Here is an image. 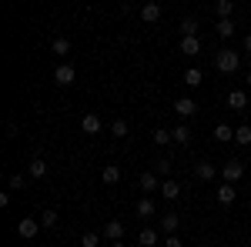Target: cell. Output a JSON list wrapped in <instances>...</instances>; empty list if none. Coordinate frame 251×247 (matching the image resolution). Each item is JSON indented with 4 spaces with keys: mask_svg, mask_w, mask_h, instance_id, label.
<instances>
[{
    "mask_svg": "<svg viewBox=\"0 0 251 247\" xmlns=\"http://www.w3.org/2000/svg\"><path fill=\"white\" fill-rule=\"evenodd\" d=\"M248 187H251V180H248Z\"/></svg>",
    "mask_w": 251,
    "mask_h": 247,
    "instance_id": "74e56055",
    "label": "cell"
},
{
    "mask_svg": "<svg viewBox=\"0 0 251 247\" xmlns=\"http://www.w3.org/2000/svg\"><path fill=\"white\" fill-rule=\"evenodd\" d=\"M218 204H225V207L234 204V184H221L218 187Z\"/></svg>",
    "mask_w": 251,
    "mask_h": 247,
    "instance_id": "d6986e66",
    "label": "cell"
},
{
    "mask_svg": "<svg viewBox=\"0 0 251 247\" xmlns=\"http://www.w3.org/2000/svg\"><path fill=\"white\" fill-rule=\"evenodd\" d=\"M134 210H137V217H154V197L144 194V197L134 204Z\"/></svg>",
    "mask_w": 251,
    "mask_h": 247,
    "instance_id": "5bb4252c",
    "label": "cell"
},
{
    "mask_svg": "<svg viewBox=\"0 0 251 247\" xmlns=\"http://www.w3.org/2000/svg\"><path fill=\"white\" fill-rule=\"evenodd\" d=\"M234 144L238 147H248L251 144V124H238L234 127Z\"/></svg>",
    "mask_w": 251,
    "mask_h": 247,
    "instance_id": "2e32d148",
    "label": "cell"
},
{
    "mask_svg": "<svg viewBox=\"0 0 251 247\" xmlns=\"http://www.w3.org/2000/svg\"><path fill=\"white\" fill-rule=\"evenodd\" d=\"M74 64H67V60H64V64H57V67H54V80H57L60 87H71V84H74Z\"/></svg>",
    "mask_w": 251,
    "mask_h": 247,
    "instance_id": "277c9868",
    "label": "cell"
},
{
    "mask_svg": "<svg viewBox=\"0 0 251 247\" xmlns=\"http://www.w3.org/2000/svg\"><path fill=\"white\" fill-rule=\"evenodd\" d=\"M27 174H30V177H47V160H44V157H34L30 167H27Z\"/></svg>",
    "mask_w": 251,
    "mask_h": 247,
    "instance_id": "cb8c5ba5",
    "label": "cell"
},
{
    "mask_svg": "<svg viewBox=\"0 0 251 247\" xmlns=\"http://www.w3.org/2000/svg\"><path fill=\"white\" fill-rule=\"evenodd\" d=\"M137 244H141V247H154V244H157V230H154V227H141V234H137Z\"/></svg>",
    "mask_w": 251,
    "mask_h": 247,
    "instance_id": "44dd1931",
    "label": "cell"
},
{
    "mask_svg": "<svg viewBox=\"0 0 251 247\" xmlns=\"http://www.w3.org/2000/svg\"><path fill=\"white\" fill-rule=\"evenodd\" d=\"M225 104H228L231 111H245V107H248V90H231V94L225 97Z\"/></svg>",
    "mask_w": 251,
    "mask_h": 247,
    "instance_id": "52a82bcc",
    "label": "cell"
},
{
    "mask_svg": "<svg viewBox=\"0 0 251 247\" xmlns=\"http://www.w3.org/2000/svg\"><path fill=\"white\" fill-rule=\"evenodd\" d=\"M214 14H218V20L231 17V14H234V0H218V3H214Z\"/></svg>",
    "mask_w": 251,
    "mask_h": 247,
    "instance_id": "83f0119b",
    "label": "cell"
},
{
    "mask_svg": "<svg viewBox=\"0 0 251 247\" xmlns=\"http://www.w3.org/2000/svg\"><path fill=\"white\" fill-rule=\"evenodd\" d=\"M161 194H164V201H177L181 197V184L177 180H164L161 184Z\"/></svg>",
    "mask_w": 251,
    "mask_h": 247,
    "instance_id": "ffe728a7",
    "label": "cell"
},
{
    "mask_svg": "<svg viewBox=\"0 0 251 247\" xmlns=\"http://www.w3.org/2000/svg\"><path fill=\"white\" fill-rule=\"evenodd\" d=\"M245 87H248V90H251V70H248V74H245Z\"/></svg>",
    "mask_w": 251,
    "mask_h": 247,
    "instance_id": "d590c367",
    "label": "cell"
},
{
    "mask_svg": "<svg viewBox=\"0 0 251 247\" xmlns=\"http://www.w3.org/2000/svg\"><path fill=\"white\" fill-rule=\"evenodd\" d=\"M214 30H218V37H221V40H231L234 37V20L231 17H221L218 23H214Z\"/></svg>",
    "mask_w": 251,
    "mask_h": 247,
    "instance_id": "4fadbf2b",
    "label": "cell"
},
{
    "mask_svg": "<svg viewBox=\"0 0 251 247\" xmlns=\"http://www.w3.org/2000/svg\"><path fill=\"white\" fill-rule=\"evenodd\" d=\"M198 50H201V40L198 37H181V54L184 57H194Z\"/></svg>",
    "mask_w": 251,
    "mask_h": 247,
    "instance_id": "ac0fdd59",
    "label": "cell"
},
{
    "mask_svg": "<svg viewBox=\"0 0 251 247\" xmlns=\"http://www.w3.org/2000/svg\"><path fill=\"white\" fill-rule=\"evenodd\" d=\"M154 174H157V177L171 174V157H157V160H154Z\"/></svg>",
    "mask_w": 251,
    "mask_h": 247,
    "instance_id": "1f68e13d",
    "label": "cell"
},
{
    "mask_svg": "<svg viewBox=\"0 0 251 247\" xmlns=\"http://www.w3.org/2000/svg\"><path fill=\"white\" fill-rule=\"evenodd\" d=\"M27 187V177H24V174H14V177H10V190H24Z\"/></svg>",
    "mask_w": 251,
    "mask_h": 247,
    "instance_id": "d6a6232c",
    "label": "cell"
},
{
    "mask_svg": "<svg viewBox=\"0 0 251 247\" xmlns=\"http://www.w3.org/2000/svg\"><path fill=\"white\" fill-rule=\"evenodd\" d=\"M214 140H218V144L234 140V127H231V124H214Z\"/></svg>",
    "mask_w": 251,
    "mask_h": 247,
    "instance_id": "9a60e30c",
    "label": "cell"
},
{
    "mask_svg": "<svg viewBox=\"0 0 251 247\" xmlns=\"http://www.w3.org/2000/svg\"><path fill=\"white\" fill-rule=\"evenodd\" d=\"M100 127H104V124H100V117H97V114H84V117H80V131H84V134H100Z\"/></svg>",
    "mask_w": 251,
    "mask_h": 247,
    "instance_id": "7c38bea8",
    "label": "cell"
},
{
    "mask_svg": "<svg viewBox=\"0 0 251 247\" xmlns=\"http://www.w3.org/2000/svg\"><path fill=\"white\" fill-rule=\"evenodd\" d=\"M141 20H144V23H157V20H161V7H157L154 0H148V3L141 7Z\"/></svg>",
    "mask_w": 251,
    "mask_h": 247,
    "instance_id": "9c48e42d",
    "label": "cell"
},
{
    "mask_svg": "<svg viewBox=\"0 0 251 247\" xmlns=\"http://www.w3.org/2000/svg\"><path fill=\"white\" fill-rule=\"evenodd\" d=\"M194 174H198L201 180H214V177H221V174L214 171L211 160H198V164H194Z\"/></svg>",
    "mask_w": 251,
    "mask_h": 247,
    "instance_id": "30bf717a",
    "label": "cell"
},
{
    "mask_svg": "<svg viewBox=\"0 0 251 247\" xmlns=\"http://www.w3.org/2000/svg\"><path fill=\"white\" fill-rule=\"evenodd\" d=\"M177 227H181V217H177L174 210L161 214V221H157V230H164V234H177Z\"/></svg>",
    "mask_w": 251,
    "mask_h": 247,
    "instance_id": "5b68a950",
    "label": "cell"
},
{
    "mask_svg": "<svg viewBox=\"0 0 251 247\" xmlns=\"http://www.w3.org/2000/svg\"><path fill=\"white\" fill-rule=\"evenodd\" d=\"M111 134H114L117 140H124V137L131 134V127H127V120H111Z\"/></svg>",
    "mask_w": 251,
    "mask_h": 247,
    "instance_id": "f546056e",
    "label": "cell"
},
{
    "mask_svg": "<svg viewBox=\"0 0 251 247\" xmlns=\"http://www.w3.org/2000/svg\"><path fill=\"white\" fill-rule=\"evenodd\" d=\"M241 177H245V164H241V160H228V164L221 167V180H225V184H238Z\"/></svg>",
    "mask_w": 251,
    "mask_h": 247,
    "instance_id": "7a4b0ae2",
    "label": "cell"
},
{
    "mask_svg": "<svg viewBox=\"0 0 251 247\" xmlns=\"http://www.w3.org/2000/svg\"><path fill=\"white\" fill-rule=\"evenodd\" d=\"M174 114L184 117V120L194 117V114H198V100H194V97H177V100H174Z\"/></svg>",
    "mask_w": 251,
    "mask_h": 247,
    "instance_id": "3957f363",
    "label": "cell"
},
{
    "mask_svg": "<svg viewBox=\"0 0 251 247\" xmlns=\"http://www.w3.org/2000/svg\"><path fill=\"white\" fill-rule=\"evenodd\" d=\"M17 234L24 237V241H30V237H37L40 234V221H30V217H24L17 224Z\"/></svg>",
    "mask_w": 251,
    "mask_h": 247,
    "instance_id": "8992f818",
    "label": "cell"
},
{
    "mask_svg": "<svg viewBox=\"0 0 251 247\" xmlns=\"http://www.w3.org/2000/svg\"><path fill=\"white\" fill-rule=\"evenodd\" d=\"M214 67H218V74H234V70H241V54L231 47H221L214 57Z\"/></svg>",
    "mask_w": 251,
    "mask_h": 247,
    "instance_id": "6da1fadb",
    "label": "cell"
},
{
    "mask_svg": "<svg viewBox=\"0 0 251 247\" xmlns=\"http://www.w3.org/2000/svg\"><path fill=\"white\" fill-rule=\"evenodd\" d=\"M181 37H198V20H194V17L181 20Z\"/></svg>",
    "mask_w": 251,
    "mask_h": 247,
    "instance_id": "f1b7e54d",
    "label": "cell"
},
{
    "mask_svg": "<svg viewBox=\"0 0 251 247\" xmlns=\"http://www.w3.org/2000/svg\"><path fill=\"white\" fill-rule=\"evenodd\" d=\"M50 50H54L57 57H67V54H71V40L67 37H54L50 40Z\"/></svg>",
    "mask_w": 251,
    "mask_h": 247,
    "instance_id": "603a6c76",
    "label": "cell"
},
{
    "mask_svg": "<svg viewBox=\"0 0 251 247\" xmlns=\"http://www.w3.org/2000/svg\"><path fill=\"white\" fill-rule=\"evenodd\" d=\"M171 137H174V144L188 147V144H191V131H188V124H177V127L171 131Z\"/></svg>",
    "mask_w": 251,
    "mask_h": 247,
    "instance_id": "e0dca14e",
    "label": "cell"
},
{
    "mask_svg": "<svg viewBox=\"0 0 251 247\" xmlns=\"http://www.w3.org/2000/svg\"><path fill=\"white\" fill-rule=\"evenodd\" d=\"M241 47H245V54L251 57V34H245V40H241Z\"/></svg>",
    "mask_w": 251,
    "mask_h": 247,
    "instance_id": "e575fe53",
    "label": "cell"
},
{
    "mask_svg": "<svg viewBox=\"0 0 251 247\" xmlns=\"http://www.w3.org/2000/svg\"><path fill=\"white\" fill-rule=\"evenodd\" d=\"M164 247H181V237H177V234H168V241H164Z\"/></svg>",
    "mask_w": 251,
    "mask_h": 247,
    "instance_id": "836d02e7",
    "label": "cell"
},
{
    "mask_svg": "<svg viewBox=\"0 0 251 247\" xmlns=\"http://www.w3.org/2000/svg\"><path fill=\"white\" fill-rule=\"evenodd\" d=\"M137 187L144 190V194H154V187H161V180H157L154 171H148V174H141V177H137Z\"/></svg>",
    "mask_w": 251,
    "mask_h": 247,
    "instance_id": "ba28073f",
    "label": "cell"
},
{
    "mask_svg": "<svg viewBox=\"0 0 251 247\" xmlns=\"http://www.w3.org/2000/svg\"><path fill=\"white\" fill-rule=\"evenodd\" d=\"M40 227H44V230L57 227V210H54V207H47L44 214H40Z\"/></svg>",
    "mask_w": 251,
    "mask_h": 247,
    "instance_id": "4316f807",
    "label": "cell"
},
{
    "mask_svg": "<svg viewBox=\"0 0 251 247\" xmlns=\"http://www.w3.org/2000/svg\"><path fill=\"white\" fill-rule=\"evenodd\" d=\"M100 234H104L107 241H121V237H124V224H121V221H107V224L100 227Z\"/></svg>",
    "mask_w": 251,
    "mask_h": 247,
    "instance_id": "8fae6325",
    "label": "cell"
},
{
    "mask_svg": "<svg viewBox=\"0 0 251 247\" xmlns=\"http://www.w3.org/2000/svg\"><path fill=\"white\" fill-rule=\"evenodd\" d=\"M100 180H104V184H117V180H121V167H114V164H107V167L100 171Z\"/></svg>",
    "mask_w": 251,
    "mask_h": 247,
    "instance_id": "484cf974",
    "label": "cell"
},
{
    "mask_svg": "<svg viewBox=\"0 0 251 247\" xmlns=\"http://www.w3.org/2000/svg\"><path fill=\"white\" fill-rule=\"evenodd\" d=\"M111 247H124V241H111Z\"/></svg>",
    "mask_w": 251,
    "mask_h": 247,
    "instance_id": "8d00e7d4",
    "label": "cell"
},
{
    "mask_svg": "<svg viewBox=\"0 0 251 247\" xmlns=\"http://www.w3.org/2000/svg\"><path fill=\"white\" fill-rule=\"evenodd\" d=\"M201 247H204V244H201Z\"/></svg>",
    "mask_w": 251,
    "mask_h": 247,
    "instance_id": "f35d334b",
    "label": "cell"
},
{
    "mask_svg": "<svg viewBox=\"0 0 251 247\" xmlns=\"http://www.w3.org/2000/svg\"><path fill=\"white\" fill-rule=\"evenodd\" d=\"M151 140H154L157 147H168L174 137H171V131H164V127H154V134H151Z\"/></svg>",
    "mask_w": 251,
    "mask_h": 247,
    "instance_id": "d4e9b609",
    "label": "cell"
},
{
    "mask_svg": "<svg viewBox=\"0 0 251 247\" xmlns=\"http://www.w3.org/2000/svg\"><path fill=\"white\" fill-rule=\"evenodd\" d=\"M100 237H104V234L87 230V234H80V247H100Z\"/></svg>",
    "mask_w": 251,
    "mask_h": 247,
    "instance_id": "4dcf8cb0",
    "label": "cell"
},
{
    "mask_svg": "<svg viewBox=\"0 0 251 247\" xmlns=\"http://www.w3.org/2000/svg\"><path fill=\"white\" fill-rule=\"evenodd\" d=\"M181 80H184L188 87H198V84L204 80V74H201V67H188V70L181 74Z\"/></svg>",
    "mask_w": 251,
    "mask_h": 247,
    "instance_id": "7402d4cb",
    "label": "cell"
}]
</instances>
